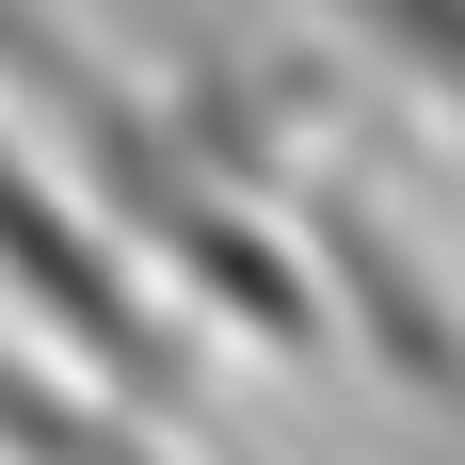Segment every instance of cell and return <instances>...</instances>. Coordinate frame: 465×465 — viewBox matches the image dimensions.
Instances as JSON below:
<instances>
[{"label":"cell","instance_id":"obj_5","mask_svg":"<svg viewBox=\"0 0 465 465\" xmlns=\"http://www.w3.org/2000/svg\"><path fill=\"white\" fill-rule=\"evenodd\" d=\"M96 64H113V48H96L64 0H0V96H16V113H64Z\"/></svg>","mask_w":465,"mask_h":465},{"label":"cell","instance_id":"obj_4","mask_svg":"<svg viewBox=\"0 0 465 465\" xmlns=\"http://www.w3.org/2000/svg\"><path fill=\"white\" fill-rule=\"evenodd\" d=\"M337 64H370L385 96H418L433 129H465V0H305Z\"/></svg>","mask_w":465,"mask_h":465},{"label":"cell","instance_id":"obj_3","mask_svg":"<svg viewBox=\"0 0 465 465\" xmlns=\"http://www.w3.org/2000/svg\"><path fill=\"white\" fill-rule=\"evenodd\" d=\"M0 465H193V433H161L144 401L64 370L48 337H0Z\"/></svg>","mask_w":465,"mask_h":465},{"label":"cell","instance_id":"obj_1","mask_svg":"<svg viewBox=\"0 0 465 465\" xmlns=\"http://www.w3.org/2000/svg\"><path fill=\"white\" fill-rule=\"evenodd\" d=\"M0 322L48 337L64 370H96L113 401H144L161 433L209 418V322L129 257V225L81 193V161L16 129V96H0Z\"/></svg>","mask_w":465,"mask_h":465},{"label":"cell","instance_id":"obj_2","mask_svg":"<svg viewBox=\"0 0 465 465\" xmlns=\"http://www.w3.org/2000/svg\"><path fill=\"white\" fill-rule=\"evenodd\" d=\"M289 225H305V257H322V305H337V337L370 353L418 418H450L465 433V273L433 257V225L401 209V193L370 177V161H305V193H289Z\"/></svg>","mask_w":465,"mask_h":465}]
</instances>
